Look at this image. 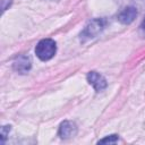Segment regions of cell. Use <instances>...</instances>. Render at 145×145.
I'll return each mask as SVG.
<instances>
[{
    "mask_svg": "<svg viewBox=\"0 0 145 145\" xmlns=\"http://www.w3.org/2000/svg\"><path fill=\"white\" fill-rule=\"evenodd\" d=\"M56 51H57L56 42L52 39L41 40L35 48V53H36L37 58L41 59L42 61L50 60L56 54Z\"/></svg>",
    "mask_w": 145,
    "mask_h": 145,
    "instance_id": "1",
    "label": "cell"
},
{
    "mask_svg": "<svg viewBox=\"0 0 145 145\" xmlns=\"http://www.w3.org/2000/svg\"><path fill=\"white\" fill-rule=\"evenodd\" d=\"M106 20L104 18H96L91 20L85 28L83 29V32L80 33V40L82 41H86V40H91L96 37L105 27Z\"/></svg>",
    "mask_w": 145,
    "mask_h": 145,
    "instance_id": "2",
    "label": "cell"
},
{
    "mask_svg": "<svg viewBox=\"0 0 145 145\" xmlns=\"http://www.w3.org/2000/svg\"><path fill=\"white\" fill-rule=\"evenodd\" d=\"M87 80L94 87V89L96 92L103 91L106 87V85H108L105 78L102 75H100L99 72H96V71H89L87 74Z\"/></svg>",
    "mask_w": 145,
    "mask_h": 145,
    "instance_id": "3",
    "label": "cell"
},
{
    "mask_svg": "<svg viewBox=\"0 0 145 145\" xmlns=\"http://www.w3.org/2000/svg\"><path fill=\"white\" fill-rule=\"evenodd\" d=\"M76 134H77V127H76L75 122L69 121V120H66V121L61 122V125L59 127V131H58V135L61 138L67 139V138H70L72 136H75Z\"/></svg>",
    "mask_w": 145,
    "mask_h": 145,
    "instance_id": "4",
    "label": "cell"
},
{
    "mask_svg": "<svg viewBox=\"0 0 145 145\" xmlns=\"http://www.w3.org/2000/svg\"><path fill=\"white\" fill-rule=\"evenodd\" d=\"M31 66H32V61H31V58L26 54H22L19 57H17L14 61V69L19 72V74H25L27 72L29 69H31Z\"/></svg>",
    "mask_w": 145,
    "mask_h": 145,
    "instance_id": "5",
    "label": "cell"
},
{
    "mask_svg": "<svg viewBox=\"0 0 145 145\" xmlns=\"http://www.w3.org/2000/svg\"><path fill=\"white\" fill-rule=\"evenodd\" d=\"M137 16V10L135 7H127L122 11H120L117 16L118 20L122 24H130Z\"/></svg>",
    "mask_w": 145,
    "mask_h": 145,
    "instance_id": "6",
    "label": "cell"
},
{
    "mask_svg": "<svg viewBox=\"0 0 145 145\" xmlns=\"http://www.w3.org/2000/svg\"><path fill=\"white\" fill-rule=\"evenodd\" d=\"M118 140V135H111L109 137H105L103 139L99 140V144H104V143H116Z\"/></svg>",
    "mask_w": 145,
    "mask_h": 145,
    "instance_id": "7",
    "label": "cell"
},
{
    "mask_svg": "<svg viewBox=\"0 0 145 145\" xmlns=\"http://www.w3.org/2000/svg\"><path fill=\"white\" fill-rule=\"evenodd\" d=\"M9 131H10V126H3V127L1 128V140H0L1 144L5 143L6 137H7V135L9 134Z\"/></svg>",
    "mask_w": 145,
    "mask_h": 145,
    "instance_id": "8",
    "label": "cell"
},
{
    "mask_svg": "<svg viewBox=\"0 0 145 145\" xmlns=\"http://www.w3.org/2000/svg\"><path fill=\"white\" fill-rule=\"evenodd\" d=\"M1 2H2L1 9H2V11H5V10L7 9V6H10V3H11V0H1Z\"/></svg>",
    "mask_w": 145,
    "mask_h": 145,
    "instance_id": "9",
    "label": "cell"
},
{
    "mask_svg": "<svg viewBox=\"0 0 145 145\" xmlns=\"http://www.w3.org/2000/svg\"><path fill=\"white\" fill-rule=\"evenodd\" d=\"M139 31H140V34L145 37V19L142 22V24H140V26H139Z\"/></svg>",
    "mask_w": 145,
    "mask_h": 145,
    "instance_id": "10",
    "label": "cell"
}]
</instances>
